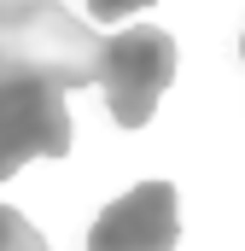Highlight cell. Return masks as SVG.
<instances>
[{
	"label": "cell",
	"instance_id": "7a4b0ae2",
	"mask_svg": "<svg viewBox=\"0 0 245 251\" xmlns=\"http://www.w3.org/2000/svg\"><path fill=\"white\" fill-rule=\"evenodd\" d=\"M175 35L158 29V24H128L122 35L99 41V64H94V82L105 88V105L122 128H146L164 88L175 82Z\"/></svg>",
	"mask_w": 245,
	"mask_h": 251
},
{
	"label": "cell",
	"instance_id": "8992f818",
	"mask_svg": "<svg viewBox=\"0 0 245 251\" xmlns=\"http://www.w3.org/2000/svg\"><path fill=\"white\" fill-rule=\"evenodd\" d=\"M240 59H245V41H240Z\"/></svg>",
	"mask_w": 245,
	"mask_h": 251
},
{
	"label": "cell",
	"instance_id": "3957f363",
	"mask_svg": "<svg viewBox=\"0 0 245 251\" xmlns=\"http://www.w3.org/2000/svg\"><path fill=\"white\" fill-rule=\"evenodd\" d=\"M175 240H181V199L170 181L128 187L88 228V251H175Z\"/></svg>",
	"mask_w": 245,
	"mask_h": 251
},
{
	"label": "cell",
	"instance_id": "5b68a950",
	"mask_svg": "<svg viewBox=\"0 0 245 251\" xmlns=\"http://www.w3.org/2000/svg\"><path fill=\"white\" fill-rule=\"evenodd\" d=\"M146 6H158V0H88L94 24H122L128 12H146Z\"/></svg>",
	"mask_w": 245,
	"mask_h": 251
},
{
	"label": "cell",
	"instance_id": "277c9868",
	"mask_svg": "<svg viewBox=\"0 0 245 251\" xmlns=\"http://www.w3.org/2000/svg\"><path fill=\"white\" fill-rule=\"evenodd\" d=\"M0 251H47V240L35 234V222H24L12 204H0Z\"/></svg>",
	"mask_w": 245,
	"mask_h": 251
},
{
	"label": "cell",
	"instance_id": "6da1fadb",
	"mask_svg": "<svg viewBox=\"0 0 245 251\" xmlns=\"http://www.w3.org/2000/svg\"><path fill=\"white\" fill-rule=\"evenodd\" d=\"M99 35L59 0H0V181L70 152V88H88Z\"/></svg>",
	"mask_w": 245,
	"mask_h": 251
}]
</instances>
